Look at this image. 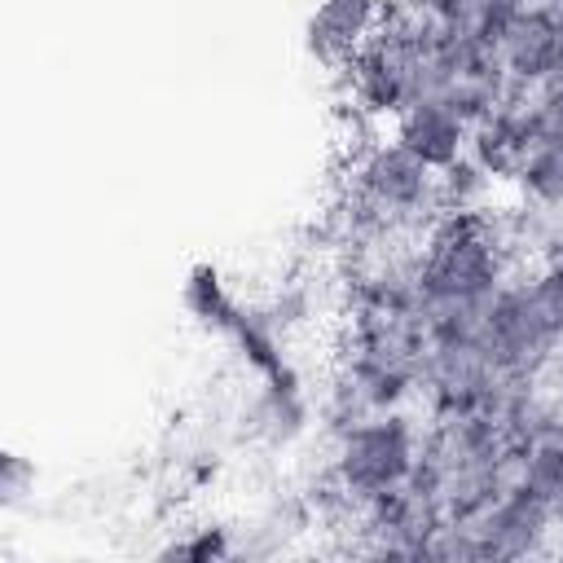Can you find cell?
<instances>
[{"label":"cell","mask_w":563,"mask_h":563,"mask_svg":"<svg viewBox=\"0 0 563 563\" xmlns=\"http://www.w3.org/2000/svg\"><path fill=\"white\" fill-rule=\"evenodd\" d=\"M506 282V246L479 216H449L418 255V312L484 303Z\"/></svg>","instance_id":"cell-1"},{"label":"cell","mask_w":563,"mask_h":563,"mask_svg":"<svg viewBox=\"0 0 563 563\" xmlns=\"http://www.w3.org/2000/svg\"><path fill=\"white\" fill-rule=\"evenodd\" d=\"M352 211L356 224L369 233H418L444 207L435 172L422 158H413L400 141H378L356 158Z\"/></svg>","instance_id":"cell-2"},{"label":"cell","mask_w":563,"mask_h":563,"mask_svg":"<svg viewBox=\"0 0 563 563\" xmlns=\"http://www.w3.org/2000/svg\"><path fill=\"white\" fill-rule=\"evenodd\" d=\"M418 427L391 409V413H369L356 427L334 435V484L343 497L365 501L391 484L409 479V466L418 457Z\"/></svg>","instance_id":"cell-3"},{"label":"cell","mask_w":563,"mask_h":563,"mask_svg":"<svg viewBox=\"0 0 563 563\" xmlns=\"http://www.w3.org/2000/svg\"><path fill=\"white\" fill-rule=\"evenodd\" d=\"M479 537L488 559H528V554H545L550 537H554V506L545 497H537L532 488H510L501 493L479 519Z\"/></svg>","instance_id":"cell-4"},{"label":"cell","mask_w":563,"mask_h":563,"mask_svg":"<svg viewBox=\"0 0 563 563\" xmlns=\"http://www.w3.org/2000/svg\"><path fill=\"white\" fill-rule=\"evenodd\" d=\"M515 88H541L563 75V18L515 13L493 40Z\"/></svg>","instance_id":"cell-5"},{"label":"cell","mask_w":563,"mask_h":563,"mask_svg":"<svg viewBox=\"0 0 563 563\" xmlns=\"http://www.w3.org/2000/svg\"><path fill=\"white\" fill-rule=\"evenodd\" d=\"M383 26V0H321L308 18V53L325 66H347Z\"/></svg>","instance_id":"cell-6"},{"label":"cell","mask_w":563,"mask_h":563,"mask_svg":"<svg viewBox=\"0 0 563 563\" xmlns=\"http://www.w3.org/2000/svg\"><path fill=\"white\" fill-rule=\"evenodd\" d=\"M391 141H400L431 172H444L449 163H457L466 154L471 123L462 114H453L440 97H422V101H413L396 114V136Z\"/></svg>","instance_id":"cell-7"},{"label":"cell","mask_w":563,"mask_h":563,"mask_svg":"<svg viewBox=\"0 0 563 563\" xmlns=\"http://www.w3.org/2000/svg\"><path fill=\"white\" fill-rule=\"evenodd\" d=\"M303 427H308V396H303L299 378L264 383V391L251 409V431L268 444H290L303 435Z\"/></svg>","instance_id":"cell-8"},{"label":"cell","mask_w":563,"mask_h":563,"mask_svg":"<svg viewBox=\"0 0 563 563\" xmlns=\"http://www.w3.org/2000/svg\"><path fill=\"white\" fill-rule=\"evenodd\" d=\"M515 180L541 211H563V141H532Z\"/></svg>","instance_id":"cell-9"},{"label":"cell","mask_w":563,"mask_h":563,"mask_svg":"<svg viewBox=\"0 0 563 563\" xmlns=\"http://www.w3.org/2000/svg\"><path fill=\"white\" fill-rule=\"evenodd\" d=\"M185 308H189V317H198V325L220 330V334H229L233 317L242 312V303L229 295L220 268H211V264H194L189 268V277H185Z\"/></svg>","instance_id":"cell-10"},{"label":"cell","mask_w":563,"mask_h":563,"mask_svg":"<svg viewBox=\"0 0 563 563\" xmlns=\"http://www.w3.org/2000/svg\"><path fill=\"white\" fill-rule=\"evenodd\" d=\"M519 295H523V308L532 317V325L554 343L563 347V273L541 264L532 277L519 282Z\"/></svg>","instance_id":"cell-11"},{"label":"cell","mask_w":563,"mask_h":563,"mask_svg":"<svg viewBox=\"0 0 563 563\" xmlns=\"http://www.w3.org/2000/svg\"><path fill=\"white\" fill-rule=\"evenodd\" d=\"M435 185H440V207H444V211H453V216H471L475 202L488 194L493 176H488L471 154H462L457 163H449L444 172H435Z\"/></svg>","instance_id":"cell-12"},{"label":"cell","mask_w":563,"mask_h":563,"mask_svg":"<svg viewBox=\"0 0 563 563\" xmlns=\"http://www.w3.org/2000/svg\"><path fill=\"white\" fill-rule=\"evenodd\" d=\"M427 559H444V563H479V559H488L484 537H479V523L444 519L435 528V537L427 541Z\"/></svg>","instance_id":"cell-13"},{"label":"cell","mask_w":563,"mask_h":563,"mask_svg":"<svg viewBox=\"0 0 563 563\" xmlns=\"http://www.w3.org/2000/svg\"><path fill=\"white\" fill-rule=\"evenodd\" d=\"M528 123H532V141H563V75L528 88Z\"/></svg>","instance_id":"cell-14"},{"label":"cell","mask_w":563,"mask_h":563,"mask_svg":"<svg viewBox=\"0 0 563 563\" xmlns=\"http://www.w3.org/2000/svg\"><path fill=\"white\" fill-rule=\"evenodd\" d=\"M229 554H233V537H229V528H216V523L158 550V559H185V563H220Z\"/></svg>","instance_id":"cell-15"},{"label":"cell","mask_w":563,"mask_h":563,"mask_svg":"<svg viewBox=\"0 0 563 563\" xmlns=\"http://www.w3.org/2000/svg\"><path fill=\"white\" fill-rule=\"evenodd\" d=\"M35 488V466L22 453H4L0 457V506H18L26 493Z\"/></svg>","instance_id":"cell-16"},{"label":"cell","mask_w":563,"mask_h":563,"mask_svg":"<svg viewBox=\"0 0 563 563\" xmlns=\"http://www.w3.org/2000/svg\"><path fill=\"white\" fill-rule=\"evenodd\" d=\"M550 506H554V523H559V528H563V488H559V493H554V501H550Z\"/></svg>","instance_id":"cell-17"},{"label":"cell","mask_w":563,"mask_h":563,"mask_svg":"<svg viewBox=\"0 0 563 563\" xmlns=\"http://www.w3.org/2000/svg\"><path fill=\"white\" fill-rule=\"evenodd\" d=\"M554 550H559V559H563V541H559V545H554Z\"/></svg>","instance_id":"cell-18"}]
</instances>
